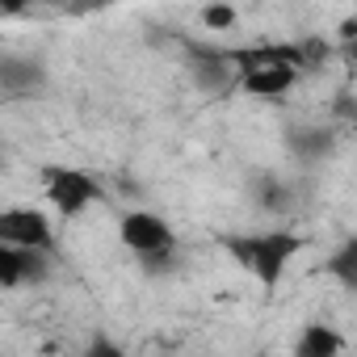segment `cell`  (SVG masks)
I'll return each mask as SVG.
<instances>
[{"label":"cell","mask_w":357,"mask_h":357,"mask_svg":"<svg viewBox=\"0 0 357 357\" xmlns=\"http://www.w3.org/2000/svg\"><path fill=\"white\" fill-rule=\"evenodd\" d=\"M303 248H307V240L294 236V231H269V236H257V240H227V252H231L240 265H248L269 290L282 282L286 265H290Z\"/></svg>","instance_id":"cell-1"},{"label":"cell","mask_w":357,"mask_h":357,"mask_svg":"<svg viewBox=\"0 0 357 357\" xmlns=\"http://www.w3.org/2000/svg\"><path fill=\"white\" fill-rule=\"evenodd\" d=\"M47 198L55 202L59 215H80L89 202L101 198L97 181L89 172H76V168H51L47 172Z\"/></svg>","instance_id":"cell-2"},{"label":"cell","mask_w":357,"mask_h":357,"mask_svg":"<svg viewBox=\"0 0 357 357\" xmlns=\"http://www.w3.org/2000/svg\"><path fill=\"white\" fill-rule=\"evenodd\" d=\"M122 244L135 252H155V248H172V231L164 219H155L147 211H130L122 219Z\"/></svg>","instance_id":"cell-3"},{"label":"cell","mask_w":357,"mask_h":357,"mask_svg":"<svg viewBox=\"0 0 357 357\" xmlns=\"http://www.w3.org/2000/svg\"><path fill=\"white\" fill-rule=\"evenodd\" d=\"M0 240L5 244H22V248H47L51 244V227L38 211H5L0 215Z\"/></svg>","instance_id":"cell-4"},{"label":"cell","mask_w":357,"mask_h":357,"mask_svg":"<svg viewBox=\"0 0 357 357\" xmlns=\"http://www.w3.org/2000/svg\"><path fill=\"white\" fill-rule=\"evenodd\" d=\"M290 84H294V63H269V68L240 72V89L252 97H282Z\"/></svg>","instance_id":"cell-5"},{"label":"cell","mask_w":357,"mask_h":357,"mask_svg":"<svg viewBox=\"0 0 357 357\" xmlns=\"http://www.w3.org/2000/svg\"><path fill=\"white\" fill-rule=\"evenodd\" d=\"M340 349H344V340L332 328H324V324H311L303 332V340H298V357H332Z\"/></svg>","instance_id":"cell-6"},{"label":"cell","mask_w":357,"mask_h":357,"mask_svg":"<svg viewBox=\"0 0 357 357\" xmlns=\"http://www.w3.org/2000/svg\"><path fill=\"white\" fill-rule=\"evenodd\" d=\"M26 282V261H22V244H5L0 248V286L13 290Z\"/></svg>","instance_id":"cell-7"},{"label":"cell","mask_w":357,"mask_h":357,"mask_svg":"<svg viewBox=\"0 0 357 357\" xmlns=\"http://www.w3.org/2000/svg\"><path fill=\"white\" fill-rule=\"evenodd\" d=\"M290 143H294V151H303L307 160H319V155L332 147V130H294Z\"/></svg>","instance_id":"cell-8"},{"label":"cell","mask_w":357,"mask_h":357,"mask_svg":"<svg viewBox=\"0 0 357 357\" xmlns=\"http://www.w3.org/2000/svg\"><path fill=\"white\" fill-rule=\"evenodd\" d=\"M43 80V72L34 63H17V59H5V89L22 93V89H34Z\"/></svg>","instance_id":"cell-9"},{"label":"cell","mask_w":357,"mask_h":357,"mask_svg":"<svg viewBox=\"0 0 357 357\" xmlns=\"http://www.w3.org/2000/svg\"><path fill=\"white\" fill-rule=\"evenodd\" d=\"M328 269H332L349 290H357V240H349V244L332 257V265H328Z\"/></svg>","instance_id":"cell-10"},{"label":"cell","mask_w":357,"mask_h":357,"mask_svg":"<svg viewBox=\"0 0 357 357\" xmlns=\"http://www.w3.org/2000/svg\"><path fill=\"white\" fill-rule=\"evenodd\" d=\"M231 22H236V9L231 5H206L202 9V26L206 30H227Z\"/></svg>","instance_id":"cell-11"},{"label":"cell","mask_w":357,"mask_h":357,"mask_svg":"<svg viewBox=\"0 0 357 357\" xmlns=\"http://www.w3.org/2000/svg\"><path fill=\"white\" fill-rule=\"evenodd\" d=\"M30 5V0H0V13H5V17H13V13H22Z\"/></svg>","instance_id":"cell-12"},{"label":"cell","mask_w":357,"mask_h":357,"mask_svg":"<svg viewBox=\"0 0 357 357\" xmlns=\"http://www.w3.org/2000/svg\"><path fill=\"white\" fill-rule=\"evenodd\" d=\"M349 51H353V59H357V43H353V47H349Z\"/></svg>","instance_id":"cell-13"}]
</instances>
